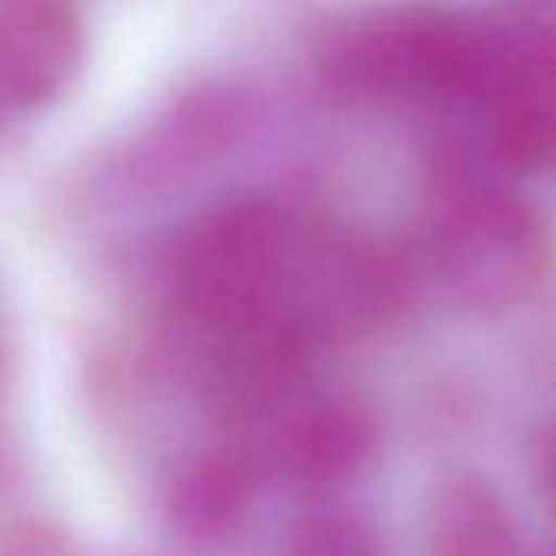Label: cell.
Masks as SVG:
<instances>
[{
	"instance_id": "5b68a950",
	"label": "cell",
	"mask_w": 556,
	"mask_h": 556,
	"mask_svg": "<svg viewBox=\"0 0 556 556\" xmlns=\"http://www.w3.org/2000/svg\"><path fill=\"white\" fill-rule=\"evenodd\" d=\"M83 40L56 0H21L0 14V99L17 109L47 105L73 79Z\"/></svg>"
},
{
	"instance_id": "30bf717a",
	"label": "cell",
	"mask_w": 556,
	"mask_h": 556,
	"mask_svg": "<svg viewBox=\"0 0 556 556\" xmlns=\"http://www.w3.org/2000/svg\"><path fill=\"white\" fill-rule=\"evenodd\" d=\"M536 491L546 501V507L556 510V429L546 432L536 452Z\"/></svg>"
},
{
	"instance_id": "8992f818",
	"label": "cell",
	"mask_w": 556,
	"mask_h": 556,
	"mask_svg": "<svg viewBox=\"0 0 556 556\" xmlns=\"http://www.w3.org/2000/svg\"><path fill=\"white\" fill-rule=\"evenodd\" d=\"M374 448V426L354 403H321L302 413L282 439V465L302 484L351 478Z\"/></svg>"
},
{
	"instance_id": "9c48e42d",
	"label": "cell",
	"mask_w": 556,
	"mask_h": 556,
	"mask_svg": "<svg viewBox=\"0 0 556 556\" xmlns=\"http://www.w3.org/2000/svg\"><path fill=\"white\" fill-rule=\"evenodd\" d=\"M289 556H374V543L354 520L325 517L295 530Z\"/></svg>"
},
{
	"instance_id": "52a82bcc",
	"label": "cell",
	"mask_w": 556,
	"mask_h": 556,
	"mask_svg": "<svg viewBox=\"0 0 556 556\" xmlns=\"http://www.w3.org/2000/svg\"><path fill=\"white\" fill-rule=\"evenodd\" d=\"M432 556H514L517 536L504 501L478 478L452 481L429 517Z\"/></svg>"
},
{
	"instance_id": "ba28073f",
	"label": "cell",
	"mask_w": 556,
	"mask_h": 556,
	"mask_svg": "<svg viewBox=\"0 0 556 556\" xmlns=\"http://www.w3.org/2000/svg\"><path fill=\"white\" fill-rule=\"evenodd\" d=\"M249 501L245 465L232 455L193 462L174 488V514L197 536H219L236 527Z\"/></svg>"
},
{
	"instance_id": "3957f363",
	"label": "cell",
	"mask_w": 556,
	"mask_h": 556,
	"mask_svg": "<svg viewBox=\"0 0 556 556\" xmlns=\"http://www.w3.org/2000/svg\"><path fill=\"white\" fill-rule=\"evenodd\" d=\"M481 73L471 102L491 122L494 151L530 164L556 154V27H481Z\"/></svg>"
},
{
	"instance_id": "277c9868",
	"label": "cell",
	"mask_w": 556,
	"mask_h": 556,
	"mask_svg": "<svg viewBox=\"0 0 556 556\" xmlns=\"http://www.w3.org/2000/svg\"><path fill=\"white\" fill-rule=\"evenodd\" d=\"M442 236L458 282L484 302H510L543 265L540 219L497 187H455L445 203Z\"/></svg>"
},
{
	"instance_id": "6da1fadb",
	"label": "cell",
	"mask_w": 556,
	"mask_h": 556,
	"mask_svg": "<svg viewBox=\"0 0 556 556\" xmlns=\"http://www.w3.org/2000/svg\"><path fill=\"white\" fill-rule=\"evenodd\" d=\"M478 70L481 27L439 11L374 17L331 53L334 86L364 99L445 96L471 102Z\"/></svg>"
},
{
	"instance_id": "7a4b0ae2",
	"label": "cell",
	"mask_w": 556,
	"mask_h": 556,
	"mask_svg": "<svg viewBox=\"0 0 556 556\" xmlns=\"http://www.w3.org/2000/svg\"><path fill=\"white\" fill-rule=\"evenodd\" d=\"M282 226L258 203L213 213L187 242L180 289L187 308L213 331L236 338L275 315Z\"/></svg>"
}]
</instances>
